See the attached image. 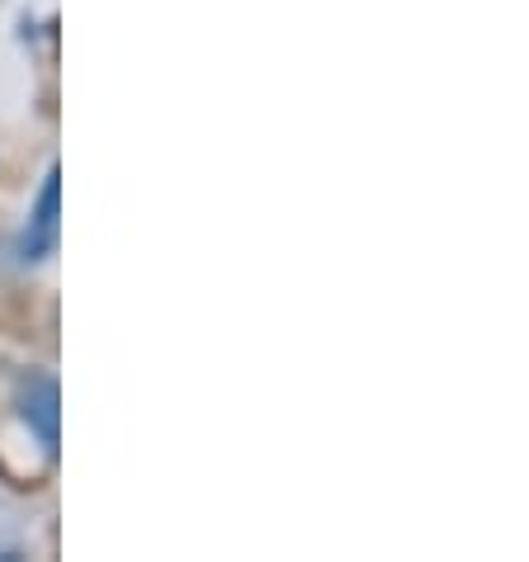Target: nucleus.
I'll return each instance as SVG.
<instances>
[{"label":"nucleus","instance_id":"2","mask_svg":"<svg viewBox=\"0 0 529 562\" xmlns=\"http://www.w3.org/2000/svg\"><path fill=\"white\" fill-rule=\"evenodd\" d=\"M24 420L43 435V445H57V383L34 379L24 393Z\"/></svg>","mask_w":529,"mask_h":562},{"label":"nucleus","instance_id":"1","mask_svg":"<svg viewBox=\"0 0 529 562\" xmlns=\"http://www.w3.org/2000/svg\"><path fill=\"white\" fill-rule=\"evenodd\" d=\"M57 241V170H48V180H43V194H38V209H34V227H29L24 237V256L38 260L48 256Z\"/></svg>","mask_w":529,"mask_h":562}]
</instances>
